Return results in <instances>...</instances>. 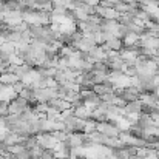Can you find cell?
I'll return each instance as SVG.
<instances>
[{"instance_id":"obj_5","label":"cell","mask_w":159,"mask_h":159,"mask_svg":"<svg viewBox=\"0 0 159 159\" xmlns=\"http://www.w3.org/2000/svg\"><path fill=\"white\" fill-rule=\"evenodd\" d=\"M142 102L138 99V101H133V102H127V105L124 107L125 113H134V114H141L142 113Z\"/></svg>"},{"instance_id":"obj_2","label":"cell","mask_w":159,"mask_h":159,"mask_svg":"<svg viewBox=\"0 0 159 159\" xmlns=\"http://www.w3.org/2000/svg\"><path fill=\"white\" fill-rule=\"evenodd\" d=\"M98 131L99 133H102V134H105L108 138H117L119 136V130H117V127L114 125V124H111V122H98Z\"/></svg>"},{"instance_id":"obj_3","label":"cell","mask_w":159,"mask_h":159,"mask_svg":"<svg viewBox=\"0 0 159 159\" xmlns=\"http://www.w3.org/2000/svg\"><path fill=\"white\" fill-rule=\"evenodd\" d=\"M96 16L105 20H117L119 19V12L114 8H104V6H96Z\"/></svg>"},{"instance_id":"obj_11","label":"cell","mask_w":159,"mask_h":159,"mask_svg":"<svg viewBox=\"0 0 159 159\" xmlns=\"http://www.w3.org/2000/svg\"><path fill=\"white\" fill-rule=\"evenodd\" d=\"M34 145H37L36 136H26V138H25V142H23V147H25L26 150H31Z\"/></svg>"},{"instance_id":"obj_1","label":"cell","mask_w":159,"mask_h":159,"mask_svg":"<svg viewBox=\"0 0 159 159\" xmlns=\"http://www.w3.org/2000/svg\"><path fill=\"white\" fill-rule=\"evenodd\" d=\"M36 139H37V145H40L43 150H53L57 144V141L53 138L51 133H40L36 136Z\"/></svg>"},{"instance_id":"obj_6","label":"cell","mask_w":159,"mask_h":159,"mask_svg":"<svg viewBox=\"0 0 159 159\" xmlns=\"http://www.w3.org/2000/svg\"><path fill=\"white\" fill-rule=\"evenodd\" d=\"M74 110V116L76 117H79V119H84V120H88V119H91V111L87 108L85 105H80V107H76V108H73Z\"/></svg>"},{"instance_id":"obj_9","label":"cell","mask_w":159,"mask_h":159,"mask_svg":"<svg viewBox=\"0 0 159 159\" xmlns=\"http://www.w3.org/2000/svg\"><path fill=\"white\" fill-rule=\"evenodd\" d=\"M94 131H98V122L93 120V119H88V120L85 122L84 133H85V134H91V133H94Z\"/></svg>"},{"instance_id":"obj_4","label":"cell","mask_w":159,"mask_h":159,"mask_svg":"<svg viewBox=\"0 0 159 159\" xmlns=\"http://www.w3.org/2000/svg\"><path fill=\"white\" fill-rule=\"evenodd\" d=\"M40 79V74H39V71L37 70H34V68H31L28 73H25L22 77H20V82L25 85V87H31L36 80H39Z\"/></svg>"},{"instance_id":"obj_10","label":"cell","mask_w":159,"mask_h":159,"mask_svg":"<svg viewBox=\"0 0 159 159\" xmlns=\"http://www.w3.org/2000/svg\"><path fill=\"white\" fill-rule=\"evenodd\" d=\"M47 119L48 120H59V116H60V111L59 110H56L53 107H48V110H47Z\"/></svg>"},{"instance_id":"obj_12","label":"cell","mask_w":159,"mask_h":159,"mask_svg":"<svg viewBox=\"0 0 159 159\" xmlns=\"http://www.w3.org/2000/svg\"><path fill=\"white\" fill-rule=\"evenodd\" d=\"M51 134H53V138L57 142H65V141L68 139V134H66L65 131H53Z\"/></svg>"},{"instance_id":"obj_8","label":"cell","mask_w":159,"mask_h":159,"mask_svg":"<svg viewBox=\"0 0 159 159\" xmlns=\"http://www.w3.org/2000/svg\"><path fill=\"white\" fill-rule=\"evenodd\" d=\"M19 98H22V99H25V101H28V102H33V101H34V90H33L31 87H25V88L19 93Z\"/></svg>"},{"instance_id":"obj_16","label":"cell","mask_w":159,"mask_h":159,"mask_svg":"<svg viewBox=\"0 0 159 159\" xmlns=\"http://www.w3.org/2000/svg\"><path fill=\"white\" fill-rule=\"evenodd\" d=\"M0 145H2V138H0Z\"/></svg>"},{"instance_id":"obj_14","label":"cell","mask_w":159,"mask_h":159,"mask_svg":"<svg viewBox=\"0 0 159 159\" xmlns=\"http://www.w3.org/2000/svg\"><path fill=\"white\" fill-rule=\"evenodd\" d=\"M99 2H113V3L116 5V3H119L120 0H99Z\"/></svg>"},{"instance_id":"obj_15","label":"cell","mask_w":159,"mask_h":159,"mask_svg":"<svg viewBox=\"0 0 159 159\" xmlns=\"http://www.w3.org/2000/svg\"><path fill=\"white\" fill-rule=\"evenodd\" d=\"M155 96H156V98H159V88H156V90H155Z\"/></svg>"},{"instance_id":"obj_7","label":"cell","mask_w":159,"mask_h":159,"mask_svg":"<svg viewBox=\"0 0 159 159\" xmlns=\"http://www.w3.org/2000/svg\"><path fill=\"white\" fill-rule=\"evenodd\" d=\"M20 79L16 74H12V73H3V74H0V84H3V85H14Z\"/></svg>"},{"instance_id":"obj_13","label":"cell","mask_w":159,"mask_h":159,"mask_svg":"<svg viewBox=\"0 0 159 159\" xmlns=\"http://www.w3.org/2000/svg\"><path fill=\"white\" fill-rule=\"evenodd\" d=\"M124 3H127V5H133V3H136L138 0H122Z\"/></svg>"}]
</instances>
